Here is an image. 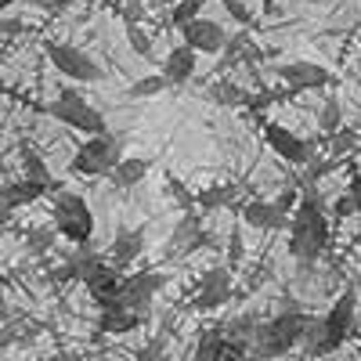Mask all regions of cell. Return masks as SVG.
Returning a JSON list of instances; mask_svg holds the SVG:
<instances>
[{"mask_svg":"<svg viewBox=\"0 0 361 361\" xmlns=\"http://www.w3.org/2000/svg\"><path fill=\"white\" fill-rule=\"evenodd\" d=\"M286 228H289V253L304 267H311L329 246V217L322 209V199H318L314 185H307V192L296 199Z\"/></svg>","mask_w":361,"mask_h":361,"instance_id":"cell-1","label":"cell"},{"mask_svg":"<svg viewBox=\"0 0 361 361\" xmlns=\"http://www.w3.org/2000/svg\"><path fill=\"white\" fill-rule=\"evenodd\" d=\"M307 322H311V314H304V311H282L279 318L257 325V333L250 340V350H257L264 357L289 354L293 347H300V340H304Z\"/></svg>","mask_w":361,"mask_h":361,"instance_id":"cell-2","label":"cell"},{"mask_svg":"<svg viewBox=\"0 0 361 361\" xmlns=\"http://www.w3.org/2000/svg\"><path fill=\"white\" fill-rule=\"evenodd\" d=\"M51 221H54V231L69 238L73 246H87L90 235H94V214L83 195L76 192H58L54 195V206H51Z\"/></svg>","mask_w":361,"mask_h":361,"instance_id":"cell-3","label":"cell"},{"mask_svg":"<svg viewBox=\"0 0 361 361\" xmlns=\"http://www.w3.org/2000/svg\"><path fill=\"white\" fill-rule=\"evenodd\" d=\"M47 112L58 119V123H66V127H73V130H80V134H102V130H109L105 127V116L90 105L87 98H80L76 90H58V98L47 105Z\"/></svg>","mask_w":361,"mask_h":361,"instance_id":"cell-4","label":"cell"},{"mask_svg":"<svg viewBox=\"0 0 361 361\" xmlns=\"http://www.w3.org/2000/svg\"><path fill=\"white\" fill-rule=\"evenodd\" d=\"M116 159H119V141L109 130H102V134H87V141L76 148L69 170L83 177H102L116 166Z\"/></svg>","mask_w":361,"mask_h":361,"instance_id":"cell-5","label":"cell"},{"mask_svg":"<svg viewBox=\"0 0 361 361\" xmlns=\"http://www.w3.org/2000/svg\"><path fill=\"white\" fill-rule=\"evenodd\" d=\"M47 58H51V66L62 73L66 80H76V83H94V80H102V66H98L87 51H80L76 44L51 40V44H47Z\"/></svg>","mask_w":361,"mask_h":361,"instance_id":"cell-6","label":"cell"},{"mask_svg":"<svg viewBox=\"0 0 361 361\" xmlns=\"http://www.w3.org/2000/svg\"><path fill=\"white\" fill-rule=\"evenodd\" d=\"M264 141H267V148H271L279 159H286V163H293V166H307L311 156H314V145L304 141L296 130L282 127V123H264Z\"/></svg>","mask_w":361,"mask_h":361,"instance_id":"cell-7","label":"cell"},{"mask_svg":"<svg viewBox=\"0 0 361 361\" xmlns=\"http://www.w3.org/2000/svg\"><path fill=\"white\" fill-rule=\"evenodd\" d=\"M354 318H357V293H354V289H343V293L336 296V304L329 307V314L322 318L329 350H336V347L354 333Z\"/></svg>","mask_w":361,"mask_h":361,"instance_id":"cell-8","label":"cell"},{"mask_svg":"<svg viewBox=\"0 0 361 361\" xmlns=\"http://www.w3.org/2000/svg\"><path fill=\"white\" fill-rule=\"evenodd\" d=\"M279 80L289 90H296V94H304V90H325L333 83V73L314 62H286V66H279Z\"/></svg>","mask_w":361,"mask_h":361,"instance_id":"cell-9","label":"cell"},{"mask_svg":"<svg viewBox=\"0 0 361 361\" xmlns=\"http://www.w3.org/2000/svg\"><path fill=\"white\" fill-rule=\"evenodd\" d=\"M180 40H185L188 47H195L199 54H221V47H224L228 33H224V29H221L217 22H209V18L195 15L192 22L180 25Z\"/></svg>","mask_w":361,"mask_h":361,"instance_id":"cell-10","label":"cell"},{"mask_svg":"<svg viewBox=\"0 0 361 361\" xmlns=\"http://www.w3.org/2000/svg\"><path fill=\"white\" fill-rule=\"evenodd\" d=\"M166 275H159V271H141V275H130L123 279V286H119V304H127L134 311H145L148 304H152V296L163 289Z\"/></svg>","mask_w":361,"mask_h":361,"instance_id":"cell-11","label":"cell"},{"mask_svg":"<svg viewBox=\"0 0 361 361\" xmlns=\"http://www.w3.org/2000/svg\"><path fill=\"white\" fill-rule=\"evenodd\" d=\"M228 296H231V275H228V267H209L206 275L199 279V293L192 300V307L195 311H214V307L224 304Z\"/></svg>","mask_w":361,"mask_h":361,"instance_id":"cell-12","label":"cell"},{"mask_svg":"<svg viewBox=\"0 0 361 361\" xmlns=\"http://www.w3.org/2000/svg\"><path fill=\"white\" fill-rule=\"evenodd\" d=\"M83 286H87L90 296H94V304L105 307V304H112V300H119V286H123V275H119L116 264H105V260H102V264L83 279Z\"/></svg>","mask_w":361,"mask_h":361,"instance_id":"cell-13","label":"cell"},{"mask_svg":"<svg viewBox=\"0 0 361 361\" xmlns=\"http://www.w3.org/2000/svg\"><path fill=\"white\" fill-rule=\"evenodd\" d=\"M195 66H199V51H195V47H188L185 40H180V44H177V47H170V51H166V58H163V80H166L170 87L188 83V80L195 76Z\"/></svg>","mask_w":361,"mask_h":361,"instance_id":"cell-14","label":"cell"},{"mask_svg":"<svg viewBox=\"0 0 361 361\" xmlns=\"http://www.w3.org/2000/svg\"><path fill=\"white\" fill-rule=\"evenodd\" d=\"M238 214H243V221L250 228H260V231H279L289 224V214L286 209H279V202H260V199H250L238 206Z\"/></svg>","mask_w":361,"mask_h":361,"instance_id":"cell-15","label":"cell"},{"mask_svg":"<svg viewBox=\"0 0 361 361\" xmlns=\"http://www.w3.org/2000/svg\"><path fill=\"white\" fill-rule=\"evenodd\" d=\"M141 325V311L119 304V300H112V304L102 307V318H98V333L105 336H119V333H134V329Z\"/></svg>","mask_w":361,"mask_h":361,"instance_id":"cell-16","label":"cell"},{"mask_svg":"<svg viewBox=\"0 0 361 361\" xmlns=\"http://www.w3.org/2000/svg\"><path fill=\"white\" fill-rule=\"evenodd\" d=\"M58 185H51V180H37V177H22V180H11V185L0 188V199H4L11 209L18 206H29V202H37L44 199L47 192H54Z\"/></svg>","mask_w":361,"mask_h":361,"instance_id":"cell-17","label":"cell"},{"mask_svg":"<svg viewBox=\"0 0 361 361\" xmlns=\"http://www.w3.org/2000/svg\"><path fill=\"white\" fill-rule=\"evenodd\" d=\"M141 250H145V228L119 231L116 243H112V264L116 267H127V264H134V257H141Z\"/></svg>","mask_w":361,"mask_h":361,"instance_id":"cell-18","label":"cell"},{"mask_svg":"<svg viewBox=\"0 0 361 361\" xmlns=\"http://www.w3.org/2000/svg\"><path fill=\"white\" fill-rule=\"evenodd\" d=\"M148 173V159H137V156H130V159H116V166L109 170V177H112V185L119 188V192H130L134 185H141V177Z\"/></svg>","mask_w":361,"mask_h":361,"instance_id":"cell-19","label":"cell"},{"mask_svg":"<svg viewBox=\"0 0 361 361\" xmlns=\"http://www.w3.org/2000/svg\"><path fill=\"white\" fill-rule=\"evenodd\" d=\"M18 156H22L25 177H37V180H51V185H54V177H51V170H47V163H44V156H40V152H33V148H29V145H22V148H18Z\"/></svg>","mask_w":361,"mask_h":361,"instance_id":"cell-20","label":"cell"},{"mask_svg":"<svg viewBox=\"0 0 361 361\" xmlns=\"http://www.w3.org/2000/svg\"><path fill=\"white\" fill-rule=\"evenodd\" d=\"M235 195H238V188H231V185H217V188H206L202 195H199V206L202 209H224V206H235Z\"/></svg>","mask_w":361,"mask_h":361,"instance_id":"cell-21","label":"cell"},{"mask_svg":"<svg viewBox=\"0 0 361 361\" xmlns=\"http://www.w3.org/2000/svg\"><path fill=\"white\" fill-rule=\"evenodd\" d=\"M340 123H343V109H340L336 98H329V102L322 105V112H318V130L329 137V134L340 130Z\"/></svg>","mask_w":361,"mask_h":361,"instance_id":"cell-22","label":"cell"},{"mask_svg":"<svg viewBox=\"0 0 361 361\" xmlns=\"http://www.w3.org/2000/svg\"><path fill=\"white\" fill-rule=\"evenodd\" d=\"M170 83L163 80V73H156V76H145V80H134L130 87H127V98H152V94H159V90H166Z\"/></svg>","mask_w":361,"mask_h":361,"instance_id":"cell-23","label":"cell"},{"mask_svg":"<svg viewBox=\"0 0 361 361\" xmlns=\"http://www.w3.org/2000/svg\"><path fill=\"white\" fill-rule=\"evenodd\" d=\"M329 159H343L347 152H354V148L361 145L357 141V134H350V130H336V134H329Z\"/></svg>","mask_w":361,"mask_h":361,"instance_id":"cell-24","label":"cell"},{"mask_svg":"<svg viewBox=\"0 0 361 361\" xmlns=\"http://www.w3.org/2000/svg\"><path fill=\"white\" fill-rule=\"evenodd\" d=\"M202 4H206V0H180V4L173 8V15H170V22L180 29L185 22H192L195 15H202Z\"/></svg>","mask_w":361,"mask_h":361,"instance_id":"cell-25","label":"cell"},{"mask_svg":"<svg viewBox=\"0 0 361 361\" xmlns=\"http://www.w3.org/2000/svg\"><path fill=\"white\" fill-rule=\"evenodd\" d=\"M127 40H130V47H134L141 58H152V40H148V37L141 33V29H137L134 22L127 25Z\"/></svg>","mask_w":361,"mask_h":361,"instance_id":"cell-26","label":"cell"},{"mask_svg":"<svg viewBox=\"0 0 361 361\" xmlns=\"http://www.w3.org/2000/svg\"><path fill=\"white\" fill-rule=\"evenodd\" d=\"M195 235H199V217H185V221H180V228L173 231V246L185 250V238H195Z\"/></svg>","mask_w":361,"mask_h":361,"instance_id":"cell-27","label":"cell"},{"mask_svg":"<svg viewBox=\"0 0 361 361\" xmlns=\"http://www.w3.org/2000/svg\"><path fill=\"white\" fill-rule=\"evenodd\" d=\"M51 231L47 228H40V231H29V250H33V253H44L47 246H51Z\"/></svg>","mask_w":361,"mask_h":361,"instance_id":"cell-28","label":"cell"},{"mask_svg":"<svg viewBox=\"0 0 361 361\" xmlns=\"http://www.w3.org/2000/svg\"><path fill=\"white\" fill-rule=\"evenodd\" d=\"M221 8H224V11H228V15L238 22V25H250V11H246L243 4H238V0H221Z\"/></svg>","mask_w":361,"mask_h":361,"instance_id":"cell-29","label":"cell"},{"mask_svg":"<svg viewBox=\"0 0 361 361\" xmlns=\"http://www.w3.org/2000/svg\"><path fill=\"white\" fill-rule=\"evenodd\" d=\"M347 195H350V202H354V214H361V177H354V180H350Z\"/></svg>","mask_w":361,"mask_h":361,"instance_id":"cell-30","label":"cell"},{"mask_svg":"<svg viewBox=\"0 0 361 361\" xmlns=\"http://www.w3.org/2000/svg\"><path fill=\"white\" fill-rule=\"evenodd\" d=\"M293 206H296V192L289 188V192H282V195H279V209H286V214H293Z\"/></svg>","mask_w":361,"mask_h":361,"instance_id":"cell-31","label":"cell"},{"mask_svg":"<svg viewBox=\"0 0 361 361\" xmlns=\"http://www.w3.org/2000/svg\"><path fill=\"white\" fill-rule=\"evenodd\" d=\"M4 33H22V22L18 18H0V37Z\"/></svg>","mask_w":361,"mask_h":361,"instance_id":"cell-32","label":"cell"},{"mask_svg":"<svg viewBox=\"0 0 361 361\" xmlns=\"http://www.w3.org/2000/svg\"><path fill=\"white\" fill-rule=\"evenodd\" d=\"M33 4H37V8H44V11H62V8L69 4V0H33Z\"/></svg>","mask_w":361,"mask_h":361,"instance_id":"cell-33","label":"cell"},{"mask_svg":"<svg viewBox=\"0 0 361 361\" xmlns=\"http://www.w3.org/2000/svg\"><path fill=\"white\" fill-rule=\"evenodd\" d=\"M238 257H243V238H238V228H235V231H231V264H235Z\"/></svg>","mask_w":361,"mask_h":361,"instance_id":"cell-34","label":"cell"},{"mask_svg":"<svg viewBox=\"0 0 361 361\" xmlns=\"http://www.w3.org/2000/svg\"><path fill=\"white\" fill-rule=\"evenodd\" d=\"M347 214H354V202H350V195H343V199L336 202V217H347Z\"/></svg>","mask_w":361,"mask_h":361,"instance_id":"cell-35","label":"cell"},{"mask_svg":"<svg viewBox=\"0 0 361 361\" xmlns=\"http://www.w3.org/2000/svg\"><path fill=\"white\" fill-rule=\"evenodd\" d=\"M11 318V307H8V296H4V289H0V322H8Z\"/></svg>","mask_w":361,"mask_h":361,"instance_id":"cell-36","label":"cell"},{"mask_svg":"<svg viewBox=\"0 0 361 361\" xmlns=\"http://www.w3.org/2000/svg\"><path fill=\"white\" fill-rule=\"evenodd\" d=\"M4 228H8V217H0V235H4Z\"/></svg>","mask_w":361,"mask_h":361,"instance_id":"cell-37","label":"cell"},{"mask_svg":"<svg viewBox=\"0 0 361 361\" xmlns=\"http://www.w3.org/2000/svg\"><path fill=\"white\" fill-rule=\"evenodd\" d=\"M0 8H8V0H0Z\"/></svg>","mask_w":361,"mask_h":361,"instance_id":"cell-38","label":"cell"},{"mask_svg":"<svg viewBox=\"0 0 361 361\" xmlns=\"http://www.w3.org/2000/svg\"><path fill=\"white\" fill-rule=\"evenodd\" d=\"M357 148H361V145H357Z\"/></svg>","mask_w":361,"mask_h":361,"instance_id":"cell-39","label":"cell"}]
</instances>
